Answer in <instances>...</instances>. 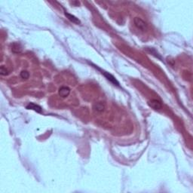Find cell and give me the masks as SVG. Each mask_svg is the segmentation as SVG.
Wrapping results in <instances>:
<instances>
[{"instance_id": "9", "label": "cell", "mask_w": 193, "mask_h": 193, "mask_svg": "<svg viewBox=\"0 0 193 193\" xmlns=\"http://www.w3.org/2000/svg\"><path fill=\"white\" fill-rule=\"evenodd\" d=\"M8 70H7V68L5 66H2L0 67V74L2 76H7L8 75Z\"/></svg>"}, {"instance_id": "5", "label": "cell", "mask_w": 193, "mask_h": 193, "mask_svg": "<svg viewBox=\"0 0 193 193\" xmlns=\"http://www.w3.org/2000/svg\"><path fill=\"white\" fill-rule=\"evenodd\" d=\"M27 109H31V110H33V111L36 112L38 113H42V109L40 106L37 104H35L33 103H29V104L27 105L26 107Z\"/></svg>"}, {"instance_id": "3", "label": "cell", "mask_w": 193, "mask_h": 193, "mask_svg": "<svg viewBox=\"0 0 193 193\" xmlns=\"http://www.w3.org/2000/svg\"><path fill=\"white\" fill-rule=\"evenodd\" d=\"M148 105L151 108H152L153 109H155V110H159L162 107L161 101H158V100H156V99H152V100L149 101Z\"/></svg>"}, {"instance_id": "10", "label": "cell", "mask_w": 193, "mask_h": 193, "mask_svg": "<svg viewBox=\"0 0 193 193\" xmlns=\"http://www.w3.org/2000/svg\"><path fill=\"white\" fill-rule=\"evenodd\" d=\"M21 77L23 78V79H27V78H29V73L27 71L24 70V71H22L21 72Z\"/></svg>"}, {"instance_id": "7", "label": "cell", "mask_w": 193, "mask_h": 193, "mask_svg": "<svg viewBox=\"0 0 193 193\" xmlns=\"http://www.w3.org/2000/svg\"><path fill=\"white\" fill-rule=\"evenodd\" d=\"M11 51H12L14 53H20V52H21V51H22V47H21V45L19 43L15 42V43L12 44V46H11Z\"/></svg>"}, {"instance_id": "1", "label": "cell", "mask_w": 193, "mask_h": 193, "mask_svg": "<svg viewBox=\"0 0 193 193\" xmlns=\"http://www.w3.org/2000/svg\"><path fill=\"white\" fill-rule=\"evenodd\" d=\"M89 64H91L92 66H94V68H96V69H97V70H100V71H101V73H102V74H103V76H104L105 77H106V78H107V79H108V80L109 81V82H112V83H113V84H114V85H116V86H119V82H118V81L116 80V79H115V77H114V76H113V75H111V74H110V73H109V72H105V71H103V70H101V69H100V68L97 67V66H95V65H94V64H91V63H89Z\"/></svg>"}, {"instance_id": "6", "label": "cell", "mask_w": 193, "mask_h": 193, "mask_svg": "<svg viewBox=\"0 0 193 193\" xmlns=\"http://www.w3.org/2000/svg\"><path fill=\"white\" fill-rule=\"evenodd\" d=\"M64 15H66V17H67V18L69 19L71 22L74 23H76V24H79V23H81L80 21H79L77 17H76L74 15H70V14H69V13H68L67 11L65 10V9H64Z\"/></svg>"}, {"instance_id": "8", "label": "cell", "mask_w": 193, "mask_h": 193, "mask_svg": "<svg viewBox=\"0 0 193 193\" xmlns=\"http://www.w3.org/2000/svg\"><path fill=\"white\" fill-rule=\"evenodd\" d=\"M94 109L97 112H103L105 109V105L101 102H99V103H95L94 106Z\"/></svg>"}, {"instance_id": "2", "label": "cell", "mask_w": 193, "mask_h": 193, "mask_svg": "<svg viewBox=\"0 0 193 193\" xmlns=\"http://www.w3.org/2000/svg\"><path fill=\"white\" fill-rule=\"evenodd\" d=\"M134 23L136 27L141 31H146L147 29V23L140 17H135L134 19Z\"/></svg>"}, {"instance_id": "4", "label": "cell", "mask_w": 193, "mask_h": 193, "mask_svg": "<svg viewBox=\"0 0 193 193\" xmlns=\"http://www.w3.org/2000/svg\"><path fill=\"white\" fill-rule=\"evenodd\" d=\"M59 96H61L62 98H66L70 94V88L67 86H62L59 88L58 90Z\"/></svg>"}]
</instances>
